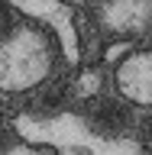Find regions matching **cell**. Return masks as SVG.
<instances>
[{"label":"cell","instance_id":"obj_1","mask_svg":"<svg viewBox=\"0 0 152 155\" xmlns=\"http://www.w3.org/2000/svg\"><path fill=\"white\" fill-rule=\"evenodd\" d=\"M55 42L39 26H16L0 36V91H29L52 71Z\"/></svg>","mask_w":152,"mask_h":155},{"label":"cell","instance_id":"obj_2","mask_svg":"<svg viewBox=\"0 0 152 155\" xmlns=\"http://www.w3.org/2000/svg\"><path fill=\"white\" fill-rule=\"evenodd\" d=\"M10 3L19 13H26L29 19L46 23L52 29V36H55L58 48H62V55L71 65L81 58V42H78V29H75V19H71L68 3H62V0H10Z\"/></svg>","mask_w":152,"mask_h":155},{"label":"cell","instance_id":"obj_3","mask_svg":"<svg viewBox=\"0 0 152 155\" xmlns=\"http://www.w3.org/2000/svg\"><path fill=\"white\" fill-rule=\"evenodd\" d=\"M100 26L117 39H136L152 29V0H104Z\"/></svg>","mask_w":152,"mask_h":155},{"label":"cell","instance_id":"obj_4","mask_svg":"<svg viewBox=\"0 0 152 155\" xmlns=\"http://www.w3.org/2000/svg\"><path fill=\"white\" fill-rule=\"evenodd\" d=\"M113 81L130 104L152 107V52H123Z\"/></svg>","mask_w":152,"mask_h":155},{"label":"cell","instance_id":"obj_5","mask_svg":"<svg viewBox=\"0 0 152 155\" xmlns=\"http://www.w3.org/2000/svg\"><path fill=\"white\" fill-rule=\"evenodd\" d=\"M97 87H100V74L97 71H84L78 78V97H94Z\"/></svg>","mask_w":152,"mask_h":155},{"label":"cell","instance_id":"obj_6","mask_svg":"<svg viewBox=\"0 0 152 155\" xmlns=\"http://www.w3.org/2000/svg\"><path fill=\"white\" fill-rule=\"evenodd\" d=\"M123 52H126L123 42H120V45H110V48H107V61H117V55H123Z\"/></svg>","mask_w":152,"mask_h":155}]
</instances>
